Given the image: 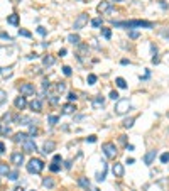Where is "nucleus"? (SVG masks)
Wrapping results in <instances>:
<instances>
[{"label":"nucleus","instance_id":"nucleus-34","mask_svg":"<svg viewBox=\"0 0 169 191\" xmlns=\"http://www.w3.org/2000/svg\"><path fill=\"white\" fill-rule=\"evenodd\" d=\"M159 34H161L162 37H166V39L169 41V29H161V31H159Z\"/></svg>","mask_w":169,"mask_h":191},{"label":"nucleus","instance_id":"nucleus-15","mask_svg":"<svg viewBox=\"0 0 169 191\" xmlns=\"http://www.w3.org/2000/svg\"><path fill=\"white\" fill-rule=\"evenodd\" d=\"M78 184L81 186V188H84L86 191L91 190V184H90V179H88V178H79V179H78Z\"/></svg>","mask_w":169,"mask_h":191},{"label":"nucleus","instance_id":"nucleus-52","mask_svg":"<svg viewBox=\"0 0 169 191\" xmlns=\"http://www.w3.org/2000/svg\"><path fill=\"white\" fill-rule=\"evenodd\" d=\"M127 150H134V145L132 144H127Z\"/></svg>","mask_w":169,"mask_h":191},{"label":"nucleus","instance_id":"nucleus-17","mask_svg":"<svg viewBox=\"0 0 169 191\" xmlns=\"http://www.w3.org/2000/svg\"><path fill=\"white\" fill-rule=\"evenodd\" d=\"M9 173H10L9 164H7V162H0V174H2V176H7Z\"/></svg>","mask_w":169,"mask_h":191},{"label":"nucleus","instance_id":"nucleus-3","mask_svg":"<svg viewBox=\"0 0 169 191\" xmlns=\"http://www.w3.org/2000/svg\"><path fill=\"white\" fill-rule=\"evenodd\" d=\"M130 108H132L130 102H129L127 98H122V100H118V102H117V105H115V114L117 115H125Z\"/></svg>","mask_w":169,"mask_h":191},{"label":"nucleus","instance_id":"nucleus-37","mask_svg":"<svg viewBox=\"0 0 169 191\" xmlns=\"http://www.w3.org/2000/svg\"><path fill=\"white\" fill-rule=\"evenodd\" d=\"M96 83V76L95 74H88V85H95Z\"/></svg>","mask_w":169,"mask_h":191},{"label":"nucleus","instance_id":"nucleus-44","mask_svg":"<svg viewBox=\"0 0 169 191\" xmlns=\"http://www.w3.org/2000/svg\"><path fill=\"white\" fill-rule=\"evenodd\" d=\"M61 161H63V159H61V156H59V154H56V156L53 157V162H58V164H59Z\"/></svg>","mask_w":169,"mask_h":191},{"label":"nucleus","instance_id":"nucleus-43","mask_svg":"<svg viewBox=\"0 0 169 191\" xmlns=\"http://www.w3.org/2000/svg\"><path fill=\"white\" fill-rule=\"evenodd\" d=\"M86 142H96V135H88V137H86Z\"/></svg>","mask_w":169,"mask_h":191},{"label":"nucleus","instance_id":"nucleus-29","mask_svg":"<svg viewBox=\"0 0 169 191\" xmlns=\"http://www.w3.org/2000/svg\"><path fill=\"white\" fill-rule=\"evenodd\" d=\"M105 174H107V166H103V171L96 174V179H98V181H103V179H105Z\"/></svg>","mask_w":169,"mask_h":191},{"label":"nucleus","instance_id":"nucleus-47","mask_svg":"<svg viewBox=\"0 0 169 191\" xmlns=\"http://www.w3.org/2000/svg\"><path fill=\"white\" fill-rule=\"evenodd\" d=\"M37 32H39L41 36H46V29H44V27H37Z\"/></svg>","mask_w":169,"mask_h":191},{"label":"nucleus","instance_id":"nucleus-41","mask_svg":"<svg viewBox=\"0 0 169 191\" xmlns=\"http://www.w3.org/2000/svg\"><path fill=\"white\" fill-rule=\"evenodd\" d=\"M129 36L132 37V39H137V37H139V31H130V32H129Z\"/></svg>","mask_w":169,"mask_h":191},{"label":"nucleus","instance_id":"nucleus-14","mask_svg":"<svg viewBox=\"0 0 169 191\" xmlns=\"http://www.w3.org/2000/svg\"><path fill=\"white\" fill-rule=\"evenodd\" d=\"M112 9L110 2H101V4H98V7H96V10L100 12V14H103V12H108Z\"/></svg>","mask_w":169,"mask_h":191},{"label":"nucleus","instance_id":"nucleus-11","mask_svg":"<svg viewBox=\"0 0 169 191\" xmlns=\"http://www.w3.org/2000/svg\"><path fill=\"white\" fill-rule=\"evenodd\" d=\"M14 103H15V108H19V110H24V108H26V105H27V102H26V97H17Z\"/></svg>","mask_w":169,"mask_h":191},{"label":"nucleus","instance_id":"nucleus-50","mask_svg":"<svg viewBox=\"0 0 169 191\" xmlns=\"http://www.w3.org/2000/svg\"><path fill=\"white\" fill-rule=\"evenodd\" d=\"M4 150H5V144H4V142H0V154H2Z\"/></svg>","mask_w":169,"mask_h":191},{"label":"nucleus","instance_id":"nucleus-39","mask_svg":"<svg viewBox=\"0 0 169 191\" xmlns=\"http://www.w3.org/2000/svg\"><path fill=\"white\" fill-rule=\"evenodd\" d=\"M118 97H120V95H118L115 90H112V91H110V98L112 100H118Z\"/></svg>","mask_w":169,"mask_h":191},{"label":"nucleus","instance_id":"nucleus-19","mask_svg":"<svg viewBox=\"0 0 169 191\" xmlns=\"http://www.w3.org/2000/svg\"><path fill=\"white\" fill-rule=\"evenodd\" d=\"M7 22H9V24H12V26H17V24H19V15H17V14L9 15V17H7Z\"/></svg>","mask_w":169,"mask_h":191},{"label":"nucleus","instance_id":"nucleus-5","mask_svg":"<svg viewBox=\"0 0 169 191\" xmlns=\"http://www.w3.org/2000/svg\"><path fill=\"white\" fill-rule=\"evenodd\" d=\"M86 24H88V14H79V15L74 19L73 29L74 31H79V29H83Z\"/></svg>","mask_w":169,"mask_h":191},{"label":"nucleus","instance_id":"nucleus-26","mask_svg":"<svg viewBox=\"0 0 169 191\" xmlns=\"http://www.w3.org/2000/svg\"><path fill=\"white\" fill-rule=\"evenodd\" d=\"M48 122L51 125H56L59 122V117H58V115H49V117H48Z\"/></svg>","mask_w":169,"mask_h":191},{"label":"nucleus","instance_id":"nucleus-20","mask_svg":"<svg viewBox=\"0 0 169 191\" xmlns=\"http://www.w3.org/2000/svg\"><path fill=\"white\" fill-rule=\"evenodd\" d=\"M74 110H76V108H74L73 103H66V105L63 107V114H73Z\"/></svg>","mask_w":169,"mask_h":191},{"label":"nucleus","instance_id":"nucleus-38","mask_svg":"<svg viewBox=\"0 0 169 191\" xmlns=\"http://www.w3.org/2000/svg\"><path fill=\"white\" fill-rule=\"evenodd\" d=\"M91 26H93V27H100L101 26V19H93V21H91Z\"/></svg>","mask_w":169,"mask_h":191},{"label":"nucleus","instance_id":"nucleus-55","mask_svg":"<svg viewBox=\"0 0 169 191\" xmlns=\"http://www.w3.org/2000/svg\"><path fill=\"white\" fill-rule=\"evenodd\" d=\"M168 59H169V56H168Z\"/></svg>","mask_w":169,"mask_h":191},{"label":"nucleus","instance_id":"nucleus-25","mask_svg":"<svg viewBox=\"0 0 169 191\" xmlns=\"http://www.w3.org/2000/svg\"><path fill=\"white\" fill-rule=\"evenodd\" d=\"M134 122H135V119H134V117H130V119L123 120V127H125V129H130V127L134 125Z\"/></svg>","mask_w":169,"mask_h":191},{"label":"nucleus","instance_id":"nucleus-32","mask_svg":"<svg viewBox=\"0 0 169 191\" xmlns=\"http://www.w3.org/2000/svg\"><path fill=\"white\" fill-rule=\"evenodd\" d=\"M49 169L53 171V173H58V171H59V164H58V162H51Z\"/></svg>","mask_w":169,"mask_h":191},{"label":"nucleus","instance_id":"nucleus-28","mask_svg":"<svg viewBox=\"0 0 169 191\" xmlns=\"http://www.w3.org/2000/svg\"><path fill=\"white\" fill-rule=\"evenodd\" d=\"M19 122H21L22 125H31L32 120L29 119V117H19Z\"/></svg>","mask_w":169,"mask_h":191},{"label":"nucleus","instance_id":"nucleus-22","mask_svg":"<svg viewBox=\"0 0 169 191\" xmlns=\"http://www.w3.org/2000/svg\"><path fill=\"white\" fill-rule=\"evenodd\" d=\"M54 61H56V59H54L53 56H46L44 59H42V63H44V66H53V64H54Z\"/></svg>","mask_w":169,"mask_h":191},{"label":"nucleus","instance_id":"nucleus-35","mask_svg":"<svg viewBox=\"0 0 169 191\" xmlns=\"http://www.w3.org/2000/svg\"><path fill=\"white\" fill-rule=\"evenodd\" d=\"M7 100V93L4 91V90H0V105L4 103V102H5Z\"/></svg>","mask_w":169,"mask_h":191},{"label":"nucleus","instance_id":"nucleus-8","mask_svg":"<svg viewBox=\"0 0 169 191\" xmlns=\"http://www.w3.org/2000/svg\"><path fill=\"white\" fill-rule=\"evenodd\" d=\"M22 147H24V150H26V152H36V150H37L36 144H34V140H32L31 137H29L26 142H22Z\"/></svg>","mask_w":169,"mask_h":191},{"label":"nucleus","instance_id":"nucleus-24","mask_svg":"<svg viewBox=\"0 0 169 191\" xmlns=\"http://www.w3.org/2000/svg\"><path fill=\"white\" fill-rule=\"evenodd\" d=\"M0 74L2 76H10L12 74V68L9 66V68H0Z\"/></svg>","mask_w":169,"mask_h":191},{"label":"nucleus","instance_id":"nucleus-31","mask_svg":"<svg viewBox=\"0 0 169 191\" xmlns=\"http://www.w3.org/2000/svg\"><path fill=\"white\" fill-rule=\"evenodd\" d=\"M17 178H19V173H17V171H10V173H9V179L15 181Z\"/></svg>","mask_w":169,"mask_h":191},{"label":"nucleus","instance_id":"nucleus-18","mask_svg":"<svg viewBox=\"0 0 169 191\" xmlns=\"http://www.w3.org/2000/svg\"><path fill=\"white\" fill-rule=\"evenodd\" d=\"M29 137H31V135H27V134H21V132H19V134H15V137H14V140H15V142H26L27 139H29Z\"/></svg>","mask_w":169,"mask_h":191},{"label":"nucleus","instance_id":"nucleus-12","mask_svg":"<svg viewBox=\"0 0 169 191\" xmlns=\"http://www.w3.org/2000/svg\"><path fill=\"white\" fill-rule=\"evenodd\" d=\"M42 149H44V152H46V154H51V152L56 149V144H54L53 140H48V142H44Z\"/></svg>","mask_w":169,"mask_h":191},{"label":"nucleus","instance_id":"nucleus-2","mask_svg":"<svg viewBox=\"0 0 169 191\" xmlns=\"http://www.w3.org/2000/svg\"><path fill=\"white\" fill-rule=\"evenodd\" d=\"M42 169H44V162L41 159H37V157H34V159H31L27 162V171L31 174H39Z\"/></svg>","mask_w":169,"mask_h":191},{"label":"nucleus","instance_id":"nucleus-36","mask_svg":"<svg viewBox=\"0 0 169 191\" xmlns=\"http://www.w3.org/2000/svg\"><path fill=\"white\" fill-rule=\"evenodd\" d=\"M19 34H21V36H24V37H31L32 34L29 31H26V29H19Z\"/></svg>","mask_w":169,"mask_h":191},{"label":"nucleus","instance_id":"nucleus-46","mask_svg":"<svg viewBox=\"0 0 169 191\" xmlns=\"http://www.w3.org/2000/svg\"><path fill=\"white\" fill-rule=\"evenodd\" d=\"M36 134H37V129L34 127V125H32V127H31V130H29V135H36Z\"/></svg>","mask_w":169,"mask_h":191},{"label":"nucleus","instance_id":"nucleus-23","mask_svg":"<svg viewBox=\"0 0 169 191\" xmlns=\"http://www.w3.org/2000/svg\"><path fill=\"white\" fill-rule=\"evenodd\" d=\"M68 41L71 42V44H79V36H76V34H69Z\"/></svg>","mask_w":169,"mask_h":191},{"label":"nucleus","instance_id":"nucleus-56","mask_svg":"<svg viewBox=\"0 0 169 191\" xmlns=\"http://www.w3.org/2000/svg\"><path fill=\"white\" fill-rule=\"evenodd\" d=\"M120 2H122V0H120Z\"/></svg>","mask_w":169,"mask_h":191},{"label":"nucleus","instance_id":"nucleus-49","mask_svg":"<svg viewBox=\"0 0 169 191\" xmlns=\"http://www.w3.org/2000/svg\"><path fill=\"white\" fill-rule=\"evenodd\" d=\"M10 119H12V115H9V114L4 115V122H10Z\"/></svg>","mask_w":169,"mask_h":191},{"label":"nucleus","instance_id":"nucleus-42","mask_svg":"<svg viewBox=\"0 0 169 191\" xmlns=\"http://www.w3.org/2000/svg\"><path fill=\"white\" fill-rule=\"evenodd\" d=\"M58 91H64V90H66V85H64V83H58Z\"/></svg>","mask_w":169,"mask_h":191},{"label":"nucleus","instance_id":"nucleus-30","mask_svg":"<svg viewBox=\"0 0 169 191\" xmlns=\"http://www.w3.org/2000/svg\"><path fill=\"white\" fill-rule=\"evenodd\" d=\"M161 162H162V164H168V162H169V152L161 154Z\"/></svg>","mask_w":169,"mask_h":191},{"label":"nucleus","instance_id":"nucleus-4","mask_svg":"<svg viewBox=\"0 0 169 191\" xmlns=\"http://www.w3.org/2000/svg\"><path fill=\"white\" fill-rule=\"evenodd\" d=\"M101 150H103L105 157H108V159H115V156H117V145L113 144V142H105V144L101 145Z\"/></svg>","mask_w":169,"mask_h":191},{"label":"nucleus","instance_id":"nucleus-1","mask_svg":"<svg viewBox=\"0 0 169 191\" xmlns=\"http://www.w3.org/2000/svg\"><path fill=\"white\" fill-rule=\"evenodd\" d=\"M115 27H127V29H135V27H145V29H152L154 24L147 21H125V22H113Z\"/></svg>","mask_w":169,"mask_h":191},{"label":"nucleus","instance_id":"nucleus-51","mask_svg":"<svg viewBox=\"0 0 169 191\" xmlns=\"http://www.w3.org/2000/svg\"><path fill=\"white\" fill-rule=\"evenodd\" d=\"M64 167H66V169H69V167H71V161H68V162L64 164Z\"/></svg>","mask_w":169,"mask_h":191},{"label":"nucleus","instance_id":"nucleus-21","mask_svg":"<svg viewBox=\"0 0 169 191\" xmlns=\"http://www.w3.org/2000/svg\"><path fill=\"white\" fill-rule=\"evenodd\" d=\"M42 186H44V188H54V181L51 179V178H44V179H42Z\"/></svg>","mask_w":169,"mask_h":191},{"label":"nucleus","instance_id":"nucleus-16","mask_svg":"<svg viewBox=\"0 0 169 191\" xmlns=\"http://www.w3.org/2000/svg\"><path fill=\"white\" fill-rule=\"evenodd\" d=\"M103 105H105V98H103V97H95V98H93V107H95V108H100Z\"/></svg>","mask_w":169,"mask_h":191},{"label":"nucleus","instance_id":"nucleus-45","mask_svg":"<svg viewBox=\"0 0 169 191\" xmlns=\"http://www.w3.org/2000/svg\"><path fill=\"white\" fill-rule=\"evenodd\" d=\"M68 100H69V102H73V100H76V93H73V91H71V93L68 95Z\"/></svg>","mask_w":169,"mask_h":191},{"label":"nucleus","instance_id":"nucleus-9","mask_svg":"<svg viewBox=\"0 0 169 191\" xmlns=\"http://www.w3.org/2000/svg\"><path fill=\"white\" fill-rule=\"evenodd\" d=\"M156 156H157V152H156V149H152V150H149L147 154L144 156V162H145V164L147 166H151L154 162V161H156Z\"/></svg>","mask_w":169,"mask_h":191},{"label":"nucleus","instance_id":"nucleus-6","mask_svg":"<svg viewBox=\"0 0 169 191\" xmlns=\"http://www.w3.org/2000/svg\"><path fill=\"white\" fill-rule=\"evenodd\" d=\"M21 93L24 97H32L36 93V88L32 83H24V85H21Z\"/></svg>","mask_w":169,"mask_h":191},{"label":"nucleus","instance_id":"nucleus-53","mask_svg":"<svg viewBox=\"0 0 169 191\" xmlns=\"http://www.w3.org/2000/svg\"><path fill=\"white\" fill-rule=\"evenodd\" d=\"M15 191H24V188H22V186H17V188H15Z\"/></svg>","mask_w":169,"mask_h":191},{"label":"nucleus","instance_id":"nucleus-40","mask_svg":"<svg viewBox=\"0 0 169 191\" xmlns=\"http://www.w3.org/2000/svg\"><path fill=\"white\" fill-rule=\"evenodd\" d=\"M63 73L66 74V76H71V68H69V66H63Z\"/></svg>","mask_w":169,"mask_h":191},{"label":"nucleus","instance_id":"nucleus-54","mask_svg":"<svg viewBox=\"0 0 169 191\" xmlns=\"http://www.w3.org/2000/svg\"><path fill=\"white\" fill-rule=\"evenodd\" d=\"M90 191H98V188H91V190Z\"/></svg>","mask_w":169,"mask_h":191},{"label":"nucleus","instance_id":"nucleus-13","mask_svg":"<svg viewBox=\"0 0 169 191\" xmlns=\"http://www.w3.org/2000/svg\"><path fill=\"white\" fill-rule=\"evenodd\" d=\"M29 107H31V110H34V112H42L41 100H32L31 103H29Z\"/></svg>","mask_w":169,"mask_h":191},{"label":"nucleus","instance_id":"nucleus-7","mask_svg":"<svg viewBox=\"0 0 169 191\" xmlns=\"http://www.w3.org/2000/svg\"><path fill=\"white\" fill-rule=\"evenodd\" d=\"M10 161H12V164L21 166L22 162H24V154H22L21 150H17V152H12V156H10Z\"/></svg>","mask_w":169,"mask_h":191},{"label":"nucleus","instance_id":"nucleus-48","mask_svg":"<svg viewBox=\"0 0 169 191\" xmlns=\"http://www.w3.org/2000/svg\"><path fill=\"white\" fill-rule=\"evenodd\" d=\"M0 37H2V39H10V36H9L7 32H0Z\"/></svg>","mask_w":169,"mask_h":191},{"label":"nucleus","instance_id":"nucleus-10","mask_svg":"<svg viewBox=\"0 0 169 191\" xmlns=\"http://www.w3.org/2000/svg\"><path fill=\"white\" fill-rule=\"evenodd\" d=\"M112 173H113V176H117V178H122V176H123V173H125V169H123V164H118V162H115V164H113V167H112Z\"/></svg>","mask_w":169,"mask_h":191},{"label":"nucleus","instance_id":"nucleus-33","mask_svg":"<svg viewBox=\"0 0 169 191\" xmlns=\"http://www.w3.org/2000/svg\"><path fill=\"white\" fill-rule=\"evenodd\" d=\"M101 34H103V37H105V39H110V37H112V31H110V29H103V31H101Z\"/></svg>","mask_w":169,"mask_h":191},{"label":"nucleus","instance_id":"nucleus-27","mask_svg":"<svg viewBox=\"0 0 169 191\" xmlns=\"http://www.w3.org/2000/svg\"><path fill=\"white\" fill-rule=\"evenodd\" d=\"M115 83H117V86L118 88H127V81L123 80V78H117Z\"/></svg>","mask_w":169,"mask_h":191}]
</instances>
